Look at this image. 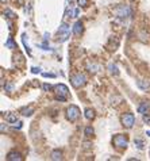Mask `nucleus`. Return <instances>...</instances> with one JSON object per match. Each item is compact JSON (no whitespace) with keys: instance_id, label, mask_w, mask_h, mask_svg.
Returning a JSON list of instances; mask_svg holds the SVG:
<instances>
[{"instance_id":"nucleus-1","label":"nucleus","mask_w":150,"mask_h":161,"mask_svg":"<svg viewBox=\"0 0 150 161\" xmlns=\"http://www.w3.org/2000/svg\"><path fill=\"white\" fill-rule=\"evenodd\" d=\"M54 94H56V99L60 100V102H65L68 99L69 95V89L65 84H57L54 87Z\"/></svg>"},{"instance_id":"nucleus-2","label":"nucleus","mask_w":150,"mask_h":161,"mask_svg":"<svg viewBox=\"0 0 150 161\" xmlns=\"http://www.w3.org/2000/svg\"><path fill=\"white\" fill-rule=\"evenodd\" d=\"M65 112H66V119L71 120V122L77 120V119H79V117H80V109L77 107V106H74V104L69 106Z\"/></svg>"},{"instance_id":"nucleus-3","label":"nucleus","mask_w":150,"mask_h":161,"mask_svg":"<svg viewBox=\"0 0 150 161\" xmlns=\"http://www.w3.org/2000/svg\"><path fill=\"white\" fill-rule=\"evenodd\" d=\"M112 142H114V145L116 148H119V149H126V148L129 146V138L123 134H116L114 137V140H112Z\"/></svg>"},{"instance_id":"nucleus-4","label":"nucleus","mask_w":150,"mask_h":161,"mask_svg":"<svg viewBox=\"0 0 150 161\" xmlns=\"http://www.w3.org/2000/svg\"><path fill=\"white\" fill-rule=\"evenodd\" d=\"M71 83L74 88H81L82 85H85L87 77H85V75H82V73L73 75V76L71 77Z\"/></svg>"},{"instance_id":"nucleus-5","label":"nucleus","mask_w":150,"mask_h":161,"mask_svg":"<svg viewBox=\"0 0 150 161\" xmlns=\"http://www.w3.org/2000/svg\"><path fill=\"white\" fill-rule=\"evenodd\" d=\"M121 122H122V125H123L124 127H127V129H131V127L134 126V123H135V118H134V115H132V114L127 112V114L122 115Z\"/></svg>"},{"instance_id":"nucleus-6","label":"nucleus","mask_w":150,"mask_h":161,"mask_svg":"<svg viewBox=\"0 0 150 161\" xmlns=\"http://www.w3.org/2000/svg\"><path fill=\"white\" fill-rule=\"evenodd\" d=\"M115 14H116L118 18H122V19L129 18L130 16V8L127 6H119L118 8L115 10Z\"/></svg>"},{"instance_id":"nucleus-7","label":"nucleus","mask_w":150,"mask_h":161,"mask_svg":"<svg viewBox=\"0 0 150 161\" xmlns=\"http://www.w3.org/2000/svg\"><path fill=\"white\" fill-rule=\"evenodd\" d=\"M68 35H69V26L68 24H61V27H60V30H58V41H61V42H64V41H66V38H68Z\"/></svg>"},{"instance_id":"nucleus-8","label":"nucleus","mask_w":150,"mask_h":161,"mask_svg":"<svg viewBox=\"0 0 150 161\" xmlns=\"http://www.w3.org/2000/svg\"><path fill=\"white\" fill-rule=\"evenodd\" d=\"M7 160L8 161H23V157H22V154L18 152H10L8 154H7Z\"/></svg>"},{"instance_id":"nucleus-9","label":"nucleus","mask_w":150,"mask_h":161,"mask_svg":"<svg viewBox=\"0 0 150 161\" xmlns=\"http://www.w3.org/2000/svg\"><path fill=\"white\" fill-rule=\"evenodd\" d=\"M82 31H84V26H82V23H81L80 21L76 22V23H74V26H73V32H74V35H81Z\"/></svg>"},{"instance_id":"nucleus-10","label":"nucleus","mask_w":150,"mask_h":161,"mask_svg":"<svg viewBox=\"0 0 150 161\" xmlns=\"http://www.w3.org/2000/svg\"><path fill=\"white\" fill-rule=\"evenodd\" d=\"M150 110V104L147 102H143V103H141V104H139V107H138V112L139 114H147V111H149Z\"/></svg>"},{"instance_id":"nucleus-11","label":"nucleus","mask_w":150,"mask_h":161,"mask_svg":"<svg viewBox=\"0 0 150 161\" xmlns=\"http://www.w3.org/2000/svg\"><path fill=\"white\" fill-rule=\"evenodd\" d=\"M50 158L53 161H61L62 160V152L60 149H56L51 152V156H50Z\"/></svg>"},{"instance_id":"nucleus-12","label":"nucleus","mask_w":150,"mask_h":161,"mask_svg":"<svg viewBox=\"0 0 150 161\" xmlns=\"http://www.w3.org/2000/svg\"><path fill=\"white\" fill-rule=\"evenodd\" d=\"M137 85H138V88H141L142 91H146V89L150 88V83L145 81V80H137Z\"/></svg>"},{"instance_id":"nucleus-13","label":"nucleus","mask_w":150,"mask_h":161,"mask_svg":"<svg viewBox=\"0 0 150 161\" xmlns=\"http://www.w3.org/2000/svg\"><path fill=\"white\" fill-rule=\"evenodd\" d=\"M32 112H34V109H32V107H23V109L21 110V114L24 115V117H31Z\"/></svg>"},{"instance_id":"nucleus-14","label":"nucleus","mask_w":150,"mask_h":161,"mask_svg":"<svg viewBox=\"0 0 150 161\" xmlns=\"http://www.w3.org/2000/svg\"><path fill=\"white\" fill-rule=\"evenodd\" d=\"M84 115H85L87 119L91 120V119H93V118H95V111L92 109H87L85 111H84Z\"/></svg>"},{"instance_id":"nucleus-15","label":"nucleus","mask_w":150,"mask_h":161,"mask_svg":"<svg viewBox=\"0 0 150 161\" xmlns=\"http://www.w3.org/2000/svg\"><path fill=\"white\" fill-rule=\"evenodd\" d=\"M108 69H110V72H111L112 75H115V76H118V75H119L118 66H116L115 64H110V65H108Z\"/></svg>"},{"instance_id":"nucleus-16","label":"nucleus","mask_w":150,"mask_h":161,"mask_svg":"<svg viewBox=\"0 0 150 161\" xmlns=\"http://www.w3.org/2000/svg\"><path fill=\"white\" fill-rule=\"evenodd\" d=\"M6 120L8 123H15L16 120H18L16 119V114H8L7 115V118H6Z\"/></svg>"},{"instance_id":"nucleus-17","label":"nucleus","mask_w":150,"mask_h":161,"mask_svg":"<svg viewBox=\"0 0 150 161\" xmlns=\"http://www.w3.org/2000/svg\"><path fill=\"white\" fill-rule=\"evenodd\" d=\"M6 47H8V49H16V45H15V42L12 41V38H8V39H7Z\"/></svg>"},{"instance_id":"nucleus-18","label":"nucleus","mask_w":150,"mask_h":161,"mask_svg":"<svg viewBox=\"0 0 150 161\" xmlns=\"http://www.w3.org/2000/svg\"><path fill=\"white\" fill-rule=\"evenodd\" d=\"M84 133H85L87 137H91V135H93L95 130H93V127H92V126H87L85 130H84Z\"/></svg>"},{"instance_id":"nucleus-19","label":"nucleus","mask_w":150,"mask_h":161,"mask_svg":"<svg viewBox=\"0 0 150 161\" xmlns=\"http://www.w3.org/2000/svg\"><path fill=\"white\" fill-rule=\"evenodd\" d=\"M4 15H6L7 18H10V19H12V18H15V14L11 11V10H6V11H4Z\"/></svg>"},{"instance_id":"nucleus-20","label":"nucleus","mask_w":150,"mask_h":161,"mask_svg":"<svg viewBox=\"0 0 150 161\" xmlns=\"http://www.w3.org/2000/svg\"><path fill=\"white\" fill-rule=\"evenodd\" d=\"M134 144H135V146L138 148V149H143V142H142L141 140H135L134 141Z\"/></svg>"},{"instance_id":"nucleus-21","label":"nucleus","mask_w":150,"mask_h":161,"mask_svg":"<svg viewBox=\"0 0 150 161\" xmlns=\"http://www.w3.org/2000/svg\"><path fill=\"white\" fill-rule=\"evenodd\" d=\"M77 3H79V6H81V7H87L88 6V0H77Z\"/></svg>"},{"instance_id":"nucleus-22","label":"nucleus","mask_w":150,"mask_h":161,"mask_svg":"<svg viewBox=\"0 0 150 161\" xmlns=\"http://www.w3.org/2000/svg\"><path fill=\"white\" fill-rule=\"evenodd\" d=\"M14 127H15V129H22V122L16 120V122L14 123Z\"/></svg>"},{"instance_id":"nucleus-23","label":"nucleus","mask_w":150,"mask_h":161,"mask_svg":"<svg viewBox=\"0 0 150 161\" xmlns=\"http://www.w3.org/2000/svg\"><path fill=\"white\" fill-rule=\"evenodd\" d=\"M143 122H146V123H150V115H147V114H143Z\"/></svg>"},{"instance_id":"nucleus-24","label":"nucleus","mask_w":150,"mask_h":161,"mask_svg":"<svg viewBox=\"0 0 150 161\" xmlns=\"http://www.w3.org/2000/svg\"><path fill=\"white\" fill-rule=\"evenodd\" d=\"M43 89L45 91H49V89H51V85L50 84H43Z\"/></svg>"},{"instance_id":"nucleus-25","label":"nucleus","mask_w":150,"mask_h":161,"mask_svg":"<svg viewBox=\"0 0 150 161\" xmlns=\"http://www.w3.org/2000/svg\"><path fill=\"white\" fill-rule=\"evenodd\" d=\"M82 145H84V148H85V149H89V148L92 146V144H91V142H84V144H82Z\"/></svg>"},{"instance_id":"nucleus-26","label":"nucleus","mask_w":150,"mask_h":161,"mask_svg":"<svg viewBox=\"0 0 150 161\" xmlns=\"http://www.w3.org/2000/svg\"><path fill=\"white\" fill-rule=\"evenodd\" d=\"M39 70H41L39 68H35V66L31 68V72H32V73H39Z\"/></svg>"},{"instance_id":"nucleus-27","label":"nucleus","mask_w":150,"mask_h":161,"mask_svg":"<svg viewBox=\"0 0 150 161\" xmlns=\"http://www.w3.org/2000/svg\"><path fill=\"white\" fill-rule=\"evenodd\" d=\"M43 77H56L54 73H43Z\"/></svg>"},{"instance_id":"nucleus-28","label":"nucleus","mask_w":150,"mask_h":161,"mask_svg":"<svg viewBox=\"0 0 150 161\" xmlns=\"http://www.w3.org/2000/svg\"><path fill=\"white\" fill-rule=\"evenodd\" d=\"M6 129H7V127L4 126V123H1V126H0V131L4 133V131H6Z\"/></svg>"},{"instance_id":"nucleus-29","label":"nucleus","mask_w":150,"mask_h":161,"mask_svg":"<svg viewBox=\"0 0 150 161\" xmlns=\"http://www.w3.org/2000/svg\"><path fill=\"white\" fill-rule=\"evenodd\" d=\"M6 91H12V85L11 84H7L6 85Z\"/></svg>"},{"instance_id":"nucleus-30","label":"nucleus","mask_w":150,"mask_h":161,"mask_svg":"<svg viewBox=\"0 0 150 161\" xmlns=\"http://www.w3.org/2000/svg\"><path fill=\"white\" fill-rule=\"evenodd\" d=\"M146 134H147V135H149V137H150V130H149V131H146Z\"/></svg>"},{"instance_id":"nucleus-31","label":"nucleus","mask_w":150,"mask_h":161,"mask_svg":"<svg viewBox=\"0 0 150 161\" xmlns=\"http://www.w3.org/2000/svg\"><path fill=\"white\" fill-rule=\"evenodd\" d=\"M0 1H1V3H6V1H7V0H0Z\"/></svg>"}]
</instances>
